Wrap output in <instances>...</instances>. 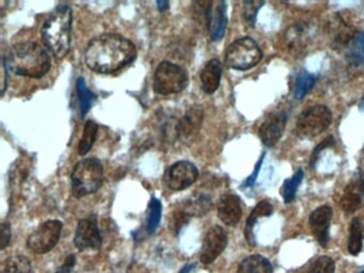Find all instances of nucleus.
Returning a JSON list of instances; mask_svg holds the SVG:
<instances>
[{
  "mask_svg": "<svg viewBox=\"0 0 364 273\" xmlns=\"http://www.w3.org/2000/svg\"><path fill=\"white\" fill-rule=\"evenodd\" d=\"M137 50L132 41L117 33H105L93 39L85 52V63L91 71L112 74L132 63Z\"/></svg>",
  "mask_w": 364,
  "mask_h": 273,
  "instance_id": "1",
  "label": "nucleus"
},
{
  "mask_svg": "<svg viewBox=\"0 0 364 273\" xmlns=\"http://www.w3.org/2000/svg\"><path fill=\"white\" fill-rule=\"evenodd\" d=\"M3 60L10 71L31 78L46 76L52 65V60L46 48L33 41L14 45Z\"/></svg>",
  "mask_w": 364,
  "mask_h": 273,
  "instance_id": "2",
  "label": "nucleus"
},
{
  "mask_svg": "<svg viewBox=\"0 0 364 273\" xmlns=\"http://www.w3.org/2000/svg\"><path fill=\"white\" fill-rule=\"evenodd\" d=\"M72 19L71 8L60 5L43 24V41L57 59L64 58L71 48Z\"/></svg>",
  "mask_w": 364,
  "mask_h": 273,
  "instance_id": "3",
  "label": "nucleus"
},
{
  "mask_svg": "<svg viewBox=\"0 0 364 273\" xmlns=\"http://www.w3.org/2000/svg\"><path fill=\"white\" fill-rule=\"evenodd\" d=\"M72 192L76 199L97 192L104 183V168L97 158H87L74 167L71 175Z\"/></svg>",
  "mask_w": 364,
  "mask_h": 273,
  "instance_id": "4",
  "label": "nucleus"
},
{
  "mask_svg": "<svg viewBox=\"0 0 364 273\" xmlns=\"http://www.w3.org/2000/svg\"><path fill=\"white\" fill-rule=\"evenodd\" d=\"M262 50L256 41L241 38L234 41L225 50V64L237 71H246L254 68L262 60Z\"/></svg>",
  "mask_w": 364,
  "mask_h": 273,
  "instance_id": "5",
  "label": "nucleus"
},
{
  "mask_svg": "<svg viewBox=\"0 0 364 273\" xmlns=\"http://www.w3.org/2000/svg\"><path fill=\"white\" fill-rule=\"evenodd\" d=\"M188 81L184 68L172 62L163 61L159 64L154 74L153 89L161 95L174 94L182 92Z\"/></svg>",
  "mask_w": 364,
  "mask_h": 273,
  "instance_id": "6",
  "label": "nucleus"
},
{
  "mask_svg": "<svg viewBox=\"0 0 364 273\" xmlns=\"http://www.w3.org/2000/svg\"><path fill=\"white\" fill-rule=\"evenodd\" d=\"M332 122L330 109L322 105L310 107L298 117L296 132L301 138L311 139L323 134Z\"/></svg>",
  "mask_w": 364,
  "mask_h": 273,
  "instance_id": "7",
  "label": "nucleus"
},
{
  "mask_svg": "<svg viewBox=\"0 0 364 273\" xmlns=\"http://www.w3.org/2000/svg\"><path fill=\"white\" fill-rule=\"evenodd\" d=\"M61 232V221L48 220L30 234L27 241V247L32 253L46 254L59 243Z\"/></svg>",
  "mask_w": 364,
  "mask_h": 273,
  "instance_id": "8",
  "label": "nucleus"
},
{
  "mask_svg": "<svg viewBox=\"0 0 364 273\" xmlns=\"http://www.w3.org/2000/svg\"><path fill=\"white\" fill-rule=\"evenodd\" d=\"M198 3L201 7L202 15L205 19L212 40H221L225 36L228 23L227 5L225 1H206Z\"/></svg>",
  "mask_w": 364,
  "mask_h": 273,
  "instance_id": "9",
  "label": "nucleus"
},
{
  "mask_svg": "<svg viewBox=\"0 0 364 273\" xmlns=\"http://www.w3.org/2000/svg\"><path fill=\"white\" fill-rule=\"evenodd\" d=\"M199 177L198 168L190 161H178L165 171L163 181L173 191H182L196 183Z\"/></svg>",
  "mask_w": 364,
  "mask_h": 273,
  "instance_id": "10",
  "label": "nucleus"
},
{
  "mask_svg": "<svg viewBox=\"0 0 364 273\" xmlns=\"http://www.w3.org/2000/svg\"><path fill=\"white\" fill-rule=\"evenodd\" d=\"M74 245L79 251L99 250L102 245V235L97 225V218L81 219L76 228Z\"/></svg>",
  "mask_w": 364,
  "mask_h": 273,
  "instance_id": "11",
  "label": "nucleus"
},
{
  "mask_svg": "<svg viewBox=\"0 0 364 273\" xmlns=\"http://www.w3.org/2000/svg\"><path fill=\"white\" fill-rule=\"evenodd\" d=\"M228 245V235L221 226L215 225L208 230L202 245V264L210 265L225 251Z\"/></svg>",
  "mask_w": 364,
  "mask_h": 273,
  "instance_id": "12",
  "label": "nucleus"
},
{
  "mask_svg": "<svg viewBox=\"0 0 364 273\" xmlns=\"http://www.w3.org/2000/svg\"><path fill=\"white\" fill-rule=\"evenodd\" d=\"M287 122V114L284 111H276L261 125L259 136L263 143L268 148L276 145L283 136Z\"/></svg>",
  "mask_w": 364,
  "mask_h": 273,
  "instance_id": "13",
  "label": "nucleus"
},
{
  "mask_svg": "<svg viewBox=\"0 0 364 273\" xmlns=\"http://www.w3.org/2000/svg\"><path fill=\"white\" fill-rule=\"evenodd\" d=\"M203 109L200 106H192L178 122V136L183 141L188 142L198 134L203 123Z\"/></svg>",
  "mask_w": 364,
  "mask_h": 273,
  "instance_id": "14",
  "label": "nucleus"
},
{
  "mask_svg": "<svg viewBox=\"0 0 364 273\" xmlns=\"http://www.w3.org/2000/svg\"><path fill=\"white\" fill-rule=\"evenodd\" d=\"M332 219V210L328 205L316 208L310 216V226L317 241L326 247L329 241V228Z\"/></svg>",
  "mask_w": 364,
  "mask_h": 273,
  "instance_id": "15",
  "label": "nucleus"
},
{
  "mask_svg": "<svg viewBox=\"0 0 364 273\" xmlns=\"http://www.w3.org/2000/svg\"><path fill=\"white\" fill-rule=\"evenodd\" d=\"M243 210L241 199L236 194H225L218 203V217L223 223L235 226L241 221Z\"/></svg>",
  "mask_w": 364,
  "mask_h": 273,
  "instance_id": "16",
  "label": "nucleus"
},
{
  "mask_svg": "<svg viewBox=\"0 0 364 273\" xmlns=\"http://www.w3.org/2000/svg\"><path fill=\"white\" fill-rule=\"evenodd\" d=\"M221 75H223V66L219 60L211 59L204 65L200 78H201L202 89L206 94H213L217 91L221 81Z\"/></svg>",
  "mask_w": 364,
  "mask_h": 273,
  "instance_id": "17",
  "label": "nucleus"
},
{
  "mask_svg": "<svg viewBox=\"0 0 364 273\" xmlns=\"http://www.w3.org/2000/svg\"><path fill=\"white\" fill-rule=\"evenodd\" d=\"M285 40L291 52L301 54L310 40L309 28L305 24L293 25L286 31Z\"/></svg>",
  "mask_w": 364,
  "mask_h": 273,
  "instance_id": "18",
  "label": "nucleus"
},
{
  "mask_svg": "<svg viewBox=\"0 0 364 273\" xmlns=\"http://www.w3.org/2000/svg\"><path fill=\"white\" fill-rule=\"evenodd\" d=\"M237 273H272V266L266 257L251 255L241 261Z\"/></svg>",
  "mask_w": 364,
  "mask_h": 273,
  "instance_id": "19",
  "label": "nucleus"
},
{
  "mask_svg": "<svg viewBox=\"0 0 364 273\" xmlns=\"http://www.w3.org/2000/svg\"><path fill=\"white\" fill-rule=\"evenodd\" d=\"M345 59L352 66L364 64V31H358L355 38L347 45Z\"/></svg>",
  "mask_w": 364,
  "mask_h": 273,
  "instance_id": "20",
  "label": "nucleus"
},
{
  "mask_svg": "<svg viewBox=\"0 0 364 273\" xmlns=\"http://www.w3.org/2000/svg\"><path fill=\"white\" fill-rule=\"evenodd\" d=\"M211 208L212 201L210 196H205V194H198V196L187 200L181 208L192 218L202 217L210 212Z\"/></svg>",
  "mask_w": 364,
  "mask_h": 273,
  "instance_id": "21",
  "label": "nucleus"
},
{
  "mask_svg": "<svg viewBox=\"0 0 364 273\" xmlns=\"http://www.w3.org/2000/svg\"><path fill=\"white\" fill-rule=\"evenodd\" d=\"M274 212V208L268 201H262L256 205V208L252 210L248 220H247L246 237L250 245H254V237H253L252 230L254 224L260 218L270 217Z\"/></svg>",
  "mask_w": 364,
  "mask_h": 273,
  "instance_id": "22",
  "label": "nucleus"
},
{
  "mask_svg": "<svg viewBox=\"0 0 364 273\" xmlns=\"http://www.w3.org/2000/svg\"><path fill=\"white\" fill-rule=\"evenodd\" d=\"M315 76L307 71H301L296 76L294 85L293 95L296 99H303L307 92L314 87Z\"/></svg>",
  "mask_w": 364,
  "mask_h": 273,
  "instance_id": "23",
  "label": "nucleus"
},
{
  "mask_svg": "<svg viewBox=\"0 0 364 273\" xmlns=\"http://www.w3.org/2000/svg\"><path fill=\"white\" fill-rule=\"evenodd\" d=\"M99 126L93 121H88L83 128V136H81V142L79 145V154L81 156H85L92 149L93 144L97 140Z\"/></svg>",
  "mask_w": 364,
  "mask_h": 273,
  "instance_id": "24",
  "label": "nucleus"
},
{
  "mask_svg": "<svg viewBox=\"0 0 364 273\" xmlns=\"http://www.w3.org/2000/svg\"><path fill=\"white\" fill-rule=\"evenodd\" d=\"M362 238H363V226L359 218L352 219L350 228V241L348 251L352 255H358L362 250Z\"/></svg>",
  "mask_w": 364,
  "mask_h": 273,
  "instance_id": "25",
  "label": "nucleus"
},
{
  "mask_svg": "<svg viewBox=\"0 0 364 273\" xmlns=\"http://www.w3.org/2000/svg\"><path fill=\"white\" fill-rule=\"evenodd\" d=\"M31 264L24 255H15L6 259L1 273H30Z\"/></svg>",
  "mask_w": 364,
  "mask_h": 273,
  "instance_id": "26",
  "label": "nucleus"
},
{
  "mask_svg": "<svg viewBox=\"0 0 364 273\" xmlns=\"http://www.w3.org/2000/svg\"><path fill=\"white\" fill-rule=\"evenodd\" d=\"M76 89H77V93H79L81 117H85L88 111H89V109L92 106V103L95 99V95L91 92L90 90L88 89L85 79L83 77H79L77 79Z\"/></svg>",
  "mask_w": 364,
  "mask_h": 273,
  "instance_id": "27",
  "label": "nucleus"
},
{
  "mask_svg": "<svg viewBox=\"0 0 364 273\" xmlns=\"http://www.w3.org/2000/svg\"><path fill=\"white\" fill-rule=\"evenodd\" d=\"M161 201L156 198H152L150 202L149 217H148L147 231L149 234H154L156 232L161 219Z\"/></svg>",
  "mask_w": 364,
  "mask_h": 273,
  "instance_id": "28",
  "label": "nucleus"
},
{
  "mask_svg": "<svg viewBox=\"0 0 364 273\" xmlns=\"http://www.w3.org/2000/svg\"><path fill=\"white\" fill-rule=\"evenodd\" d=\"M303 179V171L301 169L298 170L297 172L293 175L292 179H286L283 185V199L284 202L291 203L295 199L296 192L298 187L301 186V181Z\"/></svg>",
  "mask_w": 364,
  "mask_h": 273,
  "instance_id": "29",
  "label": "nucleus"
},
{
  "mask_svg": "<svg viewBox=\"0 0 364 273\" xmlns=\"http://www.w3.org/2000/svg\"><path fill=\"white\" fill-rule=\"evenodd\" d=\"M360 204H361V196L352 189H348L341 199V208L348 214L355 212L360 208Z\"/></svg>",
  "mask_w": 364,
  "mask_h": 273,
  "instance_id": "30",
  "label": "nucleus"
},
{
  "mask_svg": "<svg viewBox=\"0 0 364 273\" xmlns=\"http://www.w3.org/2000/svg\"><path fill=\"white\" fill-rule=\"evenodd\" d=\"M334 261L328 256H321L315 259L309 273H334Z\"/></svg>",
  "mask_w": 364,
  "mask_h": 273,
  "instance_id": "31",
  "label": "nucleus"
},
{
  "mask_svg": "<svg viewBox=\"0 0 364 273\" xmlns=\"http://www.w3.org/2000/svg\"><path fill=\"white\" fill-rule=\"evenodd\" d=\"M263 5H264V1H245L244 19L248 23L249 26L254 27L256 15Z\"/></svg>",
  "mask_w": 364,
  "mask_h": 273,
  "instance_id": "32",
  "label": "nucleus"
},
{
  "mask_svg": "<svg viewBox=\"0 0 364 273\" xmlns=\"http://www.w3.org/2000/svg\"><path fill=\"white\" fill-rule=\"evenodd\" d=\"M190 219V216L182 208H180L178 212H175L174 214H173V219L171 221L170 226L172 228L173 231L175 232V234H178L182 230L183 226L188 223Z\"/></svg>",
  "mask_w": 364,
  "mask_h": 273,
  "instance_id": "33",
  "label": "nucleus"
},
{
  "mask_svg": "<svg viewBox=\"0 0 364 273\" xmlns=\"http://www.w3.org/2000/svg\"><path fill=\"white\" fill-rule=\"evenodd\" d=\"M334 136H329L328 138L324 140L322 143H319L318 145L315 148L314 151H313L312 156H311V167H314L315 163H316L317 159H318V155L321 154V152L324 151L325 149L329 148V146L334 145Z\"/></svg>",
  "mask_w": 364,
  "mask_h": 273,
  "instance_id": "34",
  "label": "nucleus"
},
{
  "mask_svg": "<svg viewBox=\"0 0 364 273\" xmlns=\"http://www.w3.org/2000/svg\"><path fill=\"white\" fill-rule=\"evenodd\" d=\"M10 241H11V228H10L9 223L3 222L1 224V245H0V249L5 250L10 245Z\"/></svg>",
  "mask_w": 364,
  "mask_h": 273,
  "instance_id": "35",
  "label": "nucleus"
},
{
  "mask_svg": "<svg viewBox=\"0 0 364 273\" xmlns=\"http://www.w3.org/2000/svg\"><path fill=\"white\" fill-rule=\"evenodd\" d=\"M75 265V255H69V256H66V259H64L63 264L61 265V267H59V268H58V270L56 271V273H71L72 271H73Z\"/></svg>",
  "mask_w": 364,
  "mask_h": 273,
  "instance_id": "36",
  "label": "nucleus"
},
{
  "mask_svg": "<svg viewBox=\"0 0 364 273\" xmlns=\"http://www.w3.org/2000/svg\"><path fill=\"white\" fill-rule=\"evenodd\" d=\"M263 159H264V155H262V157L260 158V161L256 163V169H254L253 174H251V176H249L248 179H247V181H245L244 187H252L253 185H254L256 177H258L259 175V171H260L261 169V165H262Z\"/></svg>",
  "mask_w": 364,
  "mask_h": 273,
  "instance_id": "37",
  "label": "nucleus"
},
{
  "mask_svg": "<svg viewBox=\"0 0 364 273\" xmlns=\"http://www.w3.org/2000/svg\"><path fill=\"white\" fill-rule=\"evenodd\" d=\"M157 6H159V11H165L168 9L169 3L168 1H157Z\"/></svg>",
  "mask_w": 364,
  "mask_h": 273,
  "instance_id": "38",
  "label": "nucleus"
},
{
  "mask_svg": "<svg viewBox=\"0 0 364 273\" xmlns=\"http://www.w3.org/2000/svg\"><path fill=\"white\" fill-rule=\"evenodd\" d=\"M194 267H196V265L194 264L186 265V266H185L179 273H190Z\"/></svg>",
  "mask_w": 364,
  "mask_h": 273,
  "instance_id": "39",
  "label": "nucleus"
},
{
  "mask_svg": "<svg viewBox=\"0 0 364 273\" xmlns=\"http://www.w3.org/2000/svg\"><path fill=\"white\" fill-rule=\"evenodd\" d=\"M359 188L364 193V176L362 177L361 181H360Z\"/></svg>",
  "mask_w": 364,
  "mask_h": 273,
  "instance_id": "40",
  "label": "nucleus"
},
{
  "mask_svg": "<svg viewBox=\"0 0 364 273\" xmlns=\"http://www.w3.org/2000/svg\"><path fill=\"white\" fill-rule=\"evenodd\" d=\"M360 110L364 112V99H362L361 104H360Z\"/></svg>",
  "mask_w": 364,
  "mask_h": 273,
  "instance_id": "41",
  "label": "nucleus"
},
{
  "mask_svg": "<svg viewBox=\"0 0 364 273\" xmlns=\"http://www.w3.org/2000/svg\"><path fill=\"white\" fill-rule=\"evenodd\" d=\"M362 273H364V272H362Z\"/></svg>",
  "mask_w": 364,
  "mask_h": 273,
  "instance_id": "42",
  "label": "nucleus"
}]
</instances>
